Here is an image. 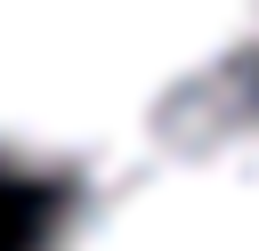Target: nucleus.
<instances>
[{
  "instance_id": "obj_1",
  "label": "nucleus",
  "mask_w": 259,
  "mask_h": 251,
  "mask_svg": "<svg viewBox=\"0 0 259 251\" xmlns=\"http://www.w3.org/2000/svg\"><path fill=\"white\" fill-rule=\"evenodd\" d=\"M259 0H0V170L113 178L227 113Z\"/></svg>"
},
{
  "instance_id": "obj_2",
  "label": "nucleus",
  "mask_w": 259,
  "mask_h": 251,
  "mask_svg": "<svg viewBox=\"0 0 259 251\" xmlns=\"http://www.w3.org/2000/svg\"><path fill=\"white\" fill-rule=\"evenodd\" d=\"M40 251H259V105H227L97 178Z\"/></svg>"
}]
</instances>
